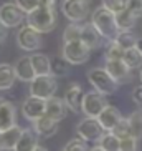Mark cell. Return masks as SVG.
<instances>
[{"label": "cell", "instance_id": "obj_28", "mask_svg": "<svg viewBox=\"0 0 142 151\" xmlns=\"http://www.w3.org/2000/svg\"><path fill=\"white\" fill-rule=\"evenodd\" d=\"M68 65L70 63L65 60L63 57H55L51 60V75L56 78V76H63L68 73Z\"/></svg>", "mask_w": 142, "mask_h": 151}, {"label": "cell", "instance_id": "obj_2", "mask_svg": "<svg viewBox=\"0 0 142 151\" xmlns=\"http://www.w3.org/2000/svg\"><path fill=\"white\" fill-rule=\"evenodd\" d=\"M27 25L31 27L38 33H48L56 25V12L55 7H45L40 5L36 10L27 14Z\"/></svg>", "mask_w": 142, "mask_h": 151}, {"label": "cell", "instance_id": "obj_21", "mask_svg": "<svg viewBox=\"0 0 142 151\" xmlns=\"http://www.w3.org/2000/svg\"><path fill=\"white\" fill-rule=\"evenodd\" d=\"M31 65L35 70L36 76L51 75V60L43 53H33L31 55Z\"/></svg>", "mask_w": 142, "mask_h": 151}, {"label": "cell", "instance_id": "obj_23", "mask_svg": "<svg viewBox=\"0 0 142 151\" xmlns=\"http://www.w3.org/2000/svg\"><path fill=\"white\" fill-rule=\"evenodd\" d=\"M114 42L119 45L124 52H126V50L134 48V47H137V45H139V38H137V35H136L132 30H122V32H119Z\"/></svg>", "mask_w": 142, "mask_h": 151}, {"label": "cell", "instance_id": "obj_41", "mask_svg": "<svg viewBox=\"0 0 142 151\" xmlns=\"http://www.w3.org/2000/svg\"><path fill=\"white\" fill-rule=\"evenodd\" d=\"M33 151H46V150H45L43 146H40V145H38V146H36V148H35V150H33Z\"/></svg>", "mask_w": 142, "mask_h": 151}, {"label": "cell", "instance_id": "obj_37", "mask_svg": "<svg viewBox=\"0 0 142 151\" xmlns=\"http://www.w3.org/2000/svg\"><path fill=\"white\" fill-rule=\"evenodd\" d=\"M132 101L136 105H142V85H139L132 90Z\"/></svg>", "mask_w": 142, "mask_h": 151}, {"label": "cell", "instance_id": "obj_9", "mask_svg": "<svg viewBox=\"0 0 142 151\" xmlns=\"http://www.w3.org/2000/svg\"><path fill=\"white\" fill-rule=\"evenodd\" d=\"M61 12L73 23L83 22L89 14V5L86 0H63Z\"/></svg>", "mask_w": 142, "mask_h": 151}, {"label": "cell", "instance_id": "obj_34", "mask_svg": "<svg viewBox=\"0 0 142 151\" xmlns=\"http://www.w3.org/2000/svg\"><path fill=\"white\" fill-rule=\"evenodd\" d=\"M121 151H139V139L136 136H127L121 139Z\"/></svg>", "mask_w": 142, "mask_h": 151}, {"label": "cell", "instance_id": "obj_5", "mask_svg": "<svg viewBox=\"0 0 142 151\" xmlns=\"http://www.w3.org/2000/svg\"><path fill=\"white\" fill-rule=\"evenodd\" d=\"M76 133L78 138H81L83 141H91V143H99V139L102 138V134L106 133L104 128L101 126V123L98 121V118H88L81 120L76 126Z\"/></svg>", "mask_w": 142, "mask_h": 151}, {"label": "cell", "instance_id": "obj_17", "mask_svg": "<svg viewBox=\"0 0 142 151\" xmlns=\"http://www.w3.org/2000/svg\"><path fill=\"white\" fill-rule=\"evenodd\" d=\"M121 120H122L121 111L116 106H112V105H107V106L102 110L101 115L98 116V121L101 123V126L104 128V131H112L114 126L119 123Z\"/></svg>", "mask_w": 142, "mask_h": 151}, {"label": "cell", "instance_id": "obj_19", "mask_svg": "<svg viewBox=\"0 0 142 151\" xmlns=\"http://www.w3.org/2000/svg\"><path fill=\"white\" fill-rule=\"evenodd\" d=\"M66 103L65 100L58 96H51L50 100H46V113L45 115H48L50 118H53L56 121H61L65 116H66Z\"/></svg>", "mask_w": 142, "mask_h": 151}, {"label": "cell", "instance_id": "obj_15", "mask_svg": "<svg viewBox=\"0 0 142 151\" xmlns=\"http://www.w3.org/2000/svg\"><path fill=\"white\" fill-rule=\"evenodd\" d=\"M13 70H15V75H17V80L20 81L31 83L36 78V73L33 70V65H31V57H28V55L18 58L17 63L13 65Z\"/></svg>", "mask_w": 142, "mask_h": 151}, {"label": "cell", "instance_id": "obj_3", "mask_svg": "<svg viewBox=\"0 0 142 151\" xmlns=\"http://www.w3.org/2000/svg\"><path fill=\"white\" fill-rule=\"evenodd\" d=\"M88 81L93 85L94 91L109 96L114 95L119 88V83L106 71V68H91L88 71Z\"/></svg>", "mask_w": 142, "mask_h": 151}, {"label": "cell", "instance_id": "obj_39", "mask_svg": "<svg viewBox=\"0 0 142 151\" xmlns=\"http://www.w3.org/2000/svg\"><path fill=\"white\" fill-rule=\"evenodd\" d=\"M40 5H45V7H55V0H40Z\"/></svg>", "mask_w": 142, "mask_h": 151}, {"label": "cell", "instance_id": "obj_38", "mask_svg": "<svg viewBox=\"0 0 142 151\" xmlns=\"http://www.w3.org/2000/svg\"><path fill=\"white\" fill-rule=\"evenodd\" d=\"M7 35H9V28H7L4 23L0 22V45L7 40Z\"/></svg>", "mask_w": 142, "mask_h": 151}, {"label": "cell", "instance_id": "obj_31", "mask_svg": "<svg viewBox=\"0 0 142 151\" xmlns=\"http://www.w3.org/2000/svg\"><path fill=\"white\" fill-rule=\"evenodd\" d=\"M122 57H124V50L116 42H109L106 48V60H122Z\"/></svg>", "mask_w": 142, "mask_h": 151}, {"label": "cell", "instance_id": "obj_42", "mask_svg": "<svg viewBox=\"0 0 142 151\" xmlns=\"http://www.w3.org/2000/svg\"><path fill=\"white\" fill-rule=\"evenodd\" d=\"M139 48H141V52H142V40H139V45H137Z\"/></svg>", "mask_w": 142, "mask_h": 151}, {"label": "cell", "instance_id": "obj_13", "mask_svg": "<svg viewBox=\"0 0 142 151\" xmlns=\"http://www.w3.org/2000/svg\"><path fill=\"white\" fill-rule=\"evenodd\" d=\"M17 124V110L15 105L5 98H0V133L13 128Z\"/></svg>", "mask_w": 142, "mask_h": 151}, {"label": "cell", "instance_id": "obj_14", "mask_svg": "<svg viewBox=\"0 0 142 151\" xmlns=\"http://www.w3.org/2000/svg\"><path fill=\"white\" fill-rule=\"evenodd\" d=\"M83 98H84V91L81 88L80 83H71L65 91V103L73 113H80L81 105H83Z\"/></svg>", "mask_w": 142, "mask_h": 151}, {"label": "cell", "instance_id": "obj_30", "mask_svg": "<svg viewBox=\"0 0 142 151\" xmlns=\"http://www.w3.org/2000/svg\"><path fill=\"white\" fill-rule=\"evenodd\" d=\"M111 133H114L116 136L119 138V139L131 136L132 133H131V124H129V120H127V118H122V120H121L119 123L114 126V129H112Z\"/></svg>", "mask_w": 142, "mask_h": 151}, {"label": "cell", "instance_id": "obj_1", "mask_svg": "<svg viewBox=\"0 0 142 151\" xmlns=\"http://www.w3.org/2000/svg\"><path fill=\"white\" fill-rule=\"evenodd\" d=\"M91 23L93 27L99 32V35L102 38H106L107 42H114L117 33H119V27L116 23V14L109 12L104 7H98V9L93 12V17H91Z\"/></svg>", "mask_w": 142, "mask_h": 151}, {"label": "cell", "instance_id": "obj_29", "mask_svg": "<svg viewBox=\"0 0 142 151\" xmlns=\"http://www.w3.org/2000/svg\"><path fill=\"white\" fill-rule=\"evenodd\" d=\"M81 28L83 25H78V23H71L65 28L63 32V40L65 42H75V40H80L81 38Z\"/></svg>", "mask_w": 142, "mask_h": 151}, {"label": "cell", "instance_id": "obj_25", "mask_svg": "<svg viewBox=\"0 0 142 151\" xmlns=\"http://www.w3.org/2000/svg\"><path fill=\"white\" fill-rule=\"evenodd\" d=\"M122 60H124V63L131 68V70H134V68H142V52H141V48H139V47H134V48H131V50H126Z\"/></svg>", "mask_w": 142, "mask_h": 151}, {"label": "cell", "instance_id": "obj_32", "mask_svg": "<svg viewBox=\"0 0 142 151\" xmlns=\"http://www.w3.org/2000/svg\"><path fill=\"white\" fill-rule=\"evenodd\" d=\"M126 2L127 0H102V7L112 14H119L126 9Z\"/></svg>", "mask_w": 142, "mask_h": 151}, {"label": "cell", "instance_id": "obj_24", "mask_svg": "<svg viewBox=\"0 0 142 151\" xmlns=\"http://www.w3.org/2000/svg\"><path fill=\"white\" fill-rule=\"evenodd\" d=\"M136 22H137V17L132 15L127 9H124L122 12H119V14H116V23H117V27H119L121 32L122 30H132Z\"/></svg>", "mask_w": 142, "mask_h": 151}, {"label": "cell", "instance_id": "obj_22", "mask_svg": "<svg viewBox=\"0 0 142 151\" xmlns=\"http://www.w3.org/2000/svg\"><path fill=\"white\" fill-rule=\"evenodd\" d=\"M15 80H17V75L13 67L10 63H0V90L2 91L10 90L13 86Z\"/></svg>", "mask_w": 142, "mask_h": 151}, {"label": "cell", "instance_id": "obj_35", "mask_svg": "<svg viewBox=\"0 0 142 151\" xmlns=\"http://www.w3.org/2000/svg\"><path fill=\"white\" fill-rule=\"evenodd\" d=\"M15 4H17L25 14H30V12H33V10H36L40 7V0H15Z\"/></svg>", "mask_w": 142, "mask_h": 151}, {"label": "cell", "instance_id": "obj_27", "mask_svg": "<svg viewBox=\"0 0 142 151\" xmlns=\"http://www.w3.org/2000/svg\"><path fill=\"white\" fill-rule=\"evenodd\" d=\"M127 120H129V124H131V133H132V136L141 139L142 138V111L141 110L134 111Z\"/></svg>", "mask_w": 142, "mask_h": 151}, {"label": "cell", "instance_id": "obj_7", "mask_svg": "<svg viewBox=\"0 0 142 151\" xmlns=\"http://www.w3.org/2000/svg\"><path fill=\"white\" fill-rule=\"evenodd\" d=\"M107 105H109V103H107L104 95L98 93V91H89V93H84L83 105H81V111H83L88 118H98Z\"/></svg>", "mask_w": 142, "mask_h": 151}, {"label": "cell", "instance_id": "obj_12", "mask_svg": "<svg viewBox=\"0 0 142 151\" xmlns=\"http://www.w3.org/2000/svg\"><path fill=\"white\" fill-rule=\"evenodd\" d=\"M106 71L114 78L117 83H127L132 78V70L124 63V60H106L104 65Z\"/></svg>", "mask_w": 142, "mask_h": 151}, {"label": "cell", "instance_id": "obj_8", "mask_svg": "<svg viewBox=\"0 0 142 151\" xmlns=\"http://www.w3.org/2000/svg\"><path fill=\"white\" fill-rule=\"evenodd\" d=\"M27 14L23 12L17 4L7 2L0 7V22L4 23L7 28H17L20 27L25 20Z\"/></svg>", "mask_w": 142, "mask_h": 151}, {"label": "cell", "instance_id": "obj_18", "mask_svg": "<svg viewBox=\"0 0 142 151\" xmlns=\"http://www.w3.org/2000/svg\"><path fill=\"white\" fill-rule=\"evenodd\" d=\"M80 40L83 42L89 50H96V48L101 47L102 37L99 35V32L93 27V23H86V25H83V28H81V38Z\"/></svg>", "mask_w": 142, "mask_h": 151}, {"label": "cell", "instance_id": "obj_10", "mask_svg": "<svg viewBox=\"0 0 142 151\" xmlns=\"http://www.w3.org/2000/svg\"><path fill=\"white\" fill-rule=\"evenodd\" d=\"M17 43L23 52H36L41 48V37L38 32L25 25L17 33Z\"/></svg>", "mask_w": 142, "mask_h": 151}, {"label": "cell", "instance_id": "obj_40", "mask_svg": "<svg viewBox=\"0 0 142 151\" xmlns=\"http://www.w3.org/2000/svg\"><path fill=\"white\" fill-rule=\"evenodd\" d=\"M88 151H104L101 146H94V148H91V150H88Z\"/></svg>", "mask_w": 142, "mask_h": 151}, {"label": "cell", "instance_id": "obj_26", "mask_svg": "<svg viewBox=\"0 0 142 151\" xmlns=\"http://www.w3.org/2000/svg\"><path fill=\"white\" fill-rule=\"evenodd\" d=\"M98 146H101L104 151H121V139L111 131H106L99 139Z\"/></svg>", "mask_w": 142, "mask_h": 151}, {"label": "cell", "instance_id": "obj_20", "mask_svg": "<svg viewBox=\"0 0 142 151\" xmlns=\"http://www.w3.org/2000/svg\"><path fill=\"white\" fill-rule=\"evenodd\" d=\"M38 146V136L33 129H23L13 151H33Z\"/></svg>", "mask_w": 142, "mask_h": 151}, {"label": "cell", "instance_id": "obj_6", "mask_svg": "<svg viewBox=\"0 0 142 151\" xmlns=\"http://www.w3.org/2000/svg\"><path fill=\"white\" fill-rule=\"evenodd\" d=\"M56 88H58V83L53 75L36 76L30 83V95L36 98H43V100H50L51 96H55Z\"/></svg>", "mask_w": 142, "mask_h": 151}, {"label": "cell", "instance_id": "obj_4", "mask_svg": "<svg viewBox=\"0 0 142 151\" xmlns=\"http://www.w3.org/2000/svg\"><path fill=\"white\" fill-rule=\"evenodd\" d=\"M91 57V50L86 47L81 40L65 42L63 45V58L70 65H83Z\"/></svg>", "mask_w": 142, "mask_h": 151}, {"label": "cell", "instance_id": "obj_11", "mask_svg": "<svg viewBox=\"0 0 142 151\" xmlns=\"http://www.w3.org/2000/svg\"><path fill=\"white\" fill-rule=\"evenodd\" d=\"M45 113H46V100H43V98H36L30 95L22 103V115L25 116V120L31 121V123L41 118Z\"/></svg>", "mask_w": 142, "mask_h": 151}, {"label": "cell", "instance_id": "obj_44", "mask_svg": "<svg viewBox=\"0 0 142 151\" xmlns=\"http://www.w3.org/2000/svg\"><path fill=\"white\" fill-rule=\"evenodd\" d=\"M86 2H89V0H86Z\"/></svg>", "mask_w": 142, "mask_h": 151}, {"label": "cell", "instance_id": "obj_43", "mask_svg": "<svg viewBox=\"0 0 142 151\" xmlns=\"http://www.w3.org/2000/svg\"><path fill=\"white\" fill-rule=\"evenodd\" d=\"M139 78H141V81H142V68H141V71H139Z\"/></svg>", "mask_w": 142, "mask_h": 151}, {"label": "cell", "instance_id": "obj_16", "mask_svg": "<svg viewBox=\"0 0 142 151\" xmlns=\"http://www.w3.org/2000/svg\"><path fill=\"white\" fill-rule=\"evenodd\" d=\"M58 124H60V121L50 118L48 115H43L41 118L33 121V131L36 133V136L50 138L58 131Z\"/></svg>", "mask_w": 142, "mask_h": 151}, {"label": "cell", "instance_id": "obj_36", "mask_svg": "<svg viewBox=\"0 0 142 151\" xmlns=\"http://www.w3.org/2000/svg\"><path fill=\"white\" fill-rule=\"evenodd\" d=\"M126 9L136 17H142V0H127L126 2Z\"/></svg>", "mask_w": 142, "mask_h": 151}, {"label": "cell", "instance_id": "obj_33", "mask_svg": "<svg viewBox=\"0 0 142 151\" xmlns=\"http://www.w3.org/2000/svg\"><path fill=\"white\" fill-rule=\"evenodd\" d=\"M61 151H88V146H86V141H83L81 138H73L65 145Z\"/></svg>", "mask_w": 142, "mask_h": 151}]
</instances>
